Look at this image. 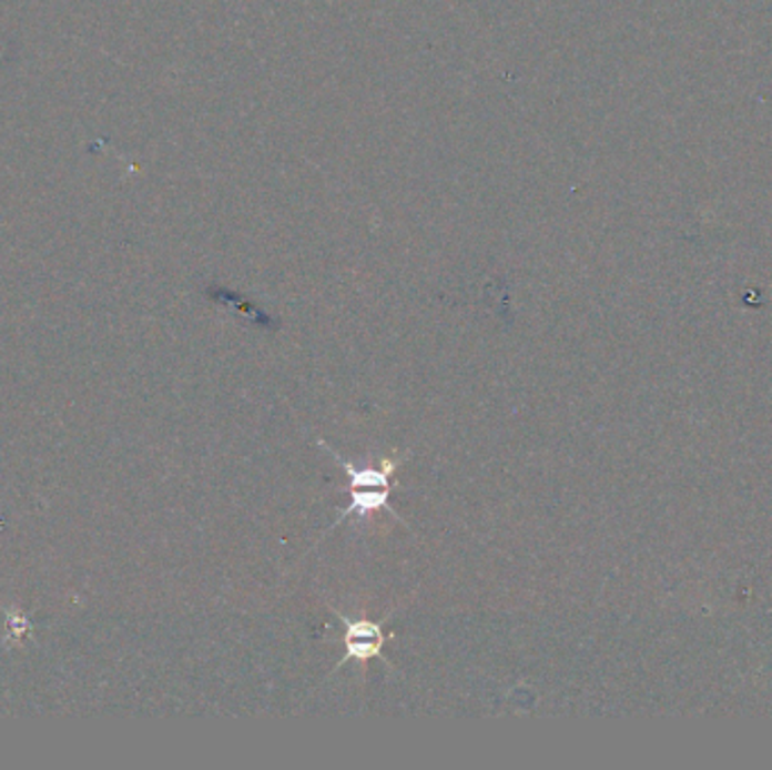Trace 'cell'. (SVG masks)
<instances>
[{"label":"cell","mask_w":772,"mask_h":770,"mask_svg":"<svg viewBox=\"0 0 772 770\" xmlns=\"http://www.w3.org/2000/svg\"><path fill=\"white\" fill-rule=\"evenodd\" d=\"M337 617L344 624V647H346V654H344L342 662L337 665V669H342L351 660L362 665V667L368 660H379L382 665L392 667V660L384 656V647H386V641H389L394 635L384 632V628H382L384 621L351 619V617H346L342 612H337Z\"/></svg>","instance_id":"obj_1"},{"label":"cell","mask_w":772,"mask_h":770,"mask_svg":"<svg viewBox=\"0 0 772 770\" xmlns=\"http://www.w3.org/2000/svg\"><path fill=\"white\" fill-rule=\"evenodd\" d=\"M351 493V504L342 510V518L335 523V527L344 520H348L351 516L355 518H366L370 516V513L379 510V508H386L392 513L394 518H398V513L389 506V495L392 490L389 488H377V490H362V488H355V490H346ZM400 520V518H398ZM403 523V520H400Z\"/></svg>","instance_id":"obj_2"}]
</instances>
